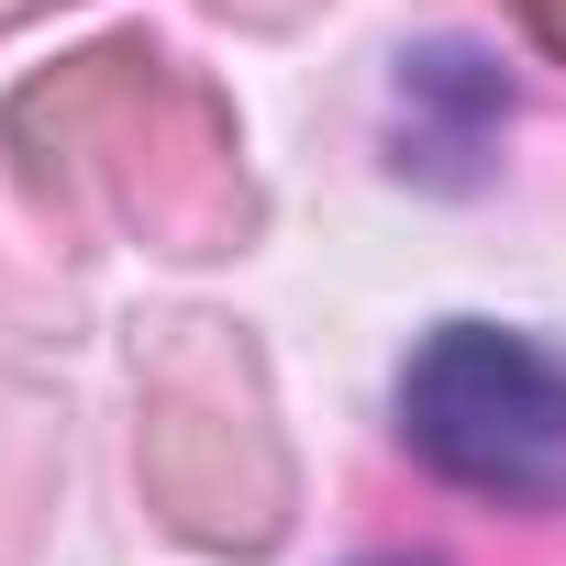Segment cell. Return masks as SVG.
<instances>
[{"instance_id":"6da1fadb","label":"cell","mask_w":566,"mask_h":566,"mask_svg":"<svg viewBox=\"0 0 566 566\" xmlns=\"http://www.w3.org/2000/svg\"><path fill=\"white\" fill-rule=\"evenodd\" d=\"M400 444L467 500H566V356L511 323H433L400 367Z\"/></svg>"},{"instance_id":"7a4b0ae2","label":"cell","mask_w":566,"mask_h":566,"mask_svg":"<svg viewBox=\"0 0 566 566\" xmlns=\"http://www.w3.org/2000/svg\"><path fill=\"white\" fill-rule=\"evenodd\" d=\"M511 123V78L478 45H411L389 78V145L422 189H478Z\"/></svg>"},{"instance_id":"3957f363","label":"cell","mask_w":566,"mask_h":566,"mask_svg":"<svg viewBox=\"0 0 566 566\" xmlns=\"http://www.w3.org/2000/svg\"><path fill=\"white\" fill-rule=\"evenodd\" d=\"M356 566H444V555H356Z\"/></svg>"}]
</instances>
